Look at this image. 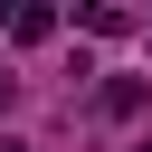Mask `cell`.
Here are the masks:
<instances>
[{
  "label": "cell",
  "mask_w": 152,
  "mask_h": 152,
  "mask_svg": "<svg viewBox=\"0 0 152 152\" xmlns=\"http://www.w3.org/2000/svg\"><path fill=\"white\" fill-rule=\"evenodd\" d=\"M133 152H152V142H133Z\"/></svg>",
  "instance_id": "1"
}]
</instances>
